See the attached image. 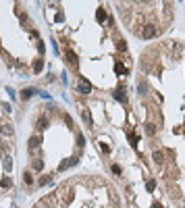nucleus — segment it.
I'll return each mask as SVG.
<instances>
[{
    "mask_svg": "<svg viewBox=\"0 0 185 208\" xmlns=\"http://www.w3.org/2000/svg\"><path fill=\"white\" fill-rule=\"evenodd\" d=\"M33 94H35V90H33V87H25V90L21 92V98H23V100H27V98H31Z\"/></svg>",
    "mask_w": 185,
    "mask_h": 208,
    "instance_id": "6",
    "label": "nucleus"
},
{
    "mask_svg": "<svg viewBox=\"0 0 185 208\" xmlns=\"http://www.w3.org/2000/svg\"><path fill=\"white\" fill-rule=\"evenodd\" d=\"M81 117H83V121H85V125H88V127H94V121H92V114H89L88 108H83V110H81Z\"/></svg>",
    "mask_w": 185,
    "mask_h": 208,
    "instance_id": "4",
    "label": "nucleus"
},
{
    "mask_svg": "<svg viewBox=\"0 0 185 208\" xmlns=\"http://www.w3.org/2000/svg\"><path fill=\"white\" fill-rule=\"evenodd\" d=\"M96 17H98V21H106V10L104 9H98Z\"/></svg>",
    "mask_w": 185,
    "mask_h": 208,
    "instance_id": "16",
    "label": "nucleus"
},
{
    "mask_svg": "<svg viewBox=\"0 0 185 208\" xmlns=\"http://www.w3.org/2000/svg\"><path fill=\"white\" fill-rule=\"evenodd\" d=\"M116 50L125 52V50H127V42H125V40H116Z\"/></svg>",
    "mask_w": 185,
    "mask_h": 208,
    "instance_id": "14",
    "label": "nucleus"
},
{
    "mask_svg": "<svg viewBox=\"0 0 185 208\" xmlns=\"http://www.w3.org/2000/svg\"><path fill=\"white\" fill-rule=\"evenodd\" d=\"M42 67H44V61H42V58H37V61L33 62V71H35V73H40V71H42Z\"/></svg>",
    "mask_w": 185,
    "mask_h": 208,
    "instance_id": "13",
    "label": "nucleus"
},
{
    "mask_svg": "<svg viewBox=\"0 0 185 208\" xmlns=\"http://www.w3.org/2000/svg\"><path fill=\"white\" fill-rule=\"evenodd\" d=\"M65 123H67V125H69V127H73V119H71L69 114H65Z\"/></svg>",
    "mask_w": 185,
    "mask_h": 208,
    "instance_id": "23",
    "label": "nucleus"
},
{
    "mask_svg": "<svg viewBox=\"0 0 185 208\" xmlns=\"http://www.w3.org/2000/svg\"><path fill=\"white\" fill-rule=\"evenodd\" d=\"M50 181H52V177H50V175H46V177L42 175V177H40V185H48Z\"/></svg>",
    "mask_w": 185,
    "mask_h": 208,
    "instance_id": "17",
    "label": "nucleus"
},
{
    "mask_svg": "<svg viewBox=\"0 0 185 208\" xmlns=\"http://www.w3.org/2000/svg\"><path fill=\"white\" fill-rule=\"evenodd\" d=\"M144 129H146V133H148V135H154V133H156V125H154V123H146V125H144Z\"/></svg>",
    "mask_w": 185,
    "mask_h": 208,
    "instance_id": "8",
    "label": "nucleus"
},
{
    "mask_svg": "<svg viewBox=\"0 0 185 208\" xmlns=\"http://www.w3.org/2000/svg\"><path fill=\"white\" fill-rule=\"evenodd\" d=\"M137 90H140V94L144 96L146 92H148V86H146V83H140V86H137Z\"/></svg>",
    "mask_w": 185,
    "mask_h": 208,
    "instance_id": "19",
    "label": "nucleus"
},
{
    "mask_svg": "<svg viewBox=\"0 0 185 208\" xmlns=\"http://www.w3.org/2000/svg\"><path fill=\"white\" fill-rule=\"evenodd\" d=\"M152 208H162V206H160L158 202H154V204H152Z\"/></svg>",
    "mask_w": 185,
    "mask_h": 208,
    "instance_id": "25",
    "label": "nucleus"
},
{
    "mask_svg": "<svg viewBox=\"0 0 185 208\" xmlns=\"http://www.w3.org/2000/svg\"><path fill=\"white\" fill-rule=\"evenodd\" d=\"M115 98L119 102H127V96L123 94V90H115Z\"/></svg>",
    "mask_w": 185,
    "mask_h": 208,
    "instance_id": "11",
    "label": "nucleus"
},
{
    "mask_svg": "<svg viewBox=\"0 0 185 208\" xmlns=\"http://www.w3.org/2000/svg\"><path fill=\"white\" fill-rule=\"evenodd\" d=\"M146 187H148V191H154V187H156V181H154V179H150V181L146 183Z\"/></svg>",
    "mask_w": 185,
    "mask_h": 208,
    "instance_id": "18",
    "label": "nucleus"
},
{
    "mask_svg": "<svg viewBox=\"0 0 185 208\" xmlns=\"http://www.w3.org/2000/svg\"><path fill=\"white\" fill-rule=\"evenodd\" d=\"M42 166H44V162H42V160H35V162H33V169H37V171H40Z\"/></svg>",
    "mask_w": 185,
    "mask_h": 208,
    "instance_id": "22",
    "label": "nucleus"
},
{
    "mask_svg": "<svg viewBox=\"0 0 185 208\" xmlns=\"http://www.w3.org/2000/svg\"><path fill=\"white\" fill-rule=\"evenodd\" d=\"M40 144H42V139L37 138V135H33V138L29 139V148H31V150H35V148H40Z\"/></svg>",
    "mask_w": 185,
    "mask_h": 208,
    "instance_id": "7",
    "label": "nucleus"
},
{
    "mask_svg": "<svg viewBox=\"0 0 185 208\" xmlns=\"http://www.w3.org/2000/svg\"><path fill=\"white\" fill-rule=\"evenodd\" d=\"M77 92H79V94H89V92H92V86H89V81L81 79L79 83H77Z\"/></svg>",
    "mask_w": 185,
    "mask_h": 208,
    "instance_id": "2",
    "label": "nucleus"
},
{
    "mask_svg": "<svg viewBox=\"0 0 185 208\" xmlns=\"http://www.w3.org/2000/svg\"><path fill=\"white\" fill-rule=\"evenodd\" d=\"M46 125H48V119H46V117H40L35 127H37V131H42V129H46Z\"/></svg>",
    "mask_w": 185,
    "mask_h": 208,
    "instance_id": "10",
    "label": "nucleus"
},
{
    "mask_svg": "<svg viewBox=\"0 0 185 208\" xmlns=\"http://www.w3.org/2000/svg\"><path fill=\"white\" fill-rule=\"evenodd\" d=\"M140 35L144 38V40H148V38H154L156 35V25H146L144 29L140 31Z\"/></svg>",
    "mask_w": 185,
    "mask_h": 208,
    "instance_id": "1",
    "label": "nucleus"
},
{
    "mask_svg": "<svg viewBox=\"0 0 185 208\" xmlns=\"http://www.w3.org/2000/svg\"><path fill=\"white\" fill-rule=\"evenodd\" d=\"M152 158H154V162H156V165H162V162H164V154H162L160 150H156V152L152 154Z\"/></svg>",
    "mask_w": 185,
    "mask_h": 208,
    "instance_id": "5",
    "label": "nucleus"
},
{
    "mask_svg": "<svg viewBox=\"0 0 185 208\" xmlns=\"http://www.w3.org/2000/svg\"><path fill=\"white\" fill-rule=\"evenodd\" d=\"M0 131H2L4 135H13V127H10V125H6V123H4V125H0Z\"/></svg>",
    "mask_w": 185,
    "mask_h": 208,
    "instance_id": "12",
    "label": "nucleus"
},
{
    "mask_svg": "<svg viewBox=\"0 0 185 208\" xmlns=\"http://www.w3.org/2000/svg\"><path fill=\"white\" fill-rule=\"evenodd\" d=\"M67 61H69L71 65H77V54L73 50H67Z\"/></svg>",
    "mask_w": 185,
    "mask_h": 208,
    "instance_id": "9",
    "label": "nucleus"
},
{
    "mask_svg": "<svg viewBox=\"0 0 185 208\" xmlns=\"http://www.w3.org/2000/svg\"><path fill=\"white\" fill-rule=\"evenodd\" d=\"M75 165H77V158H67V160H62L61 165H58V171H65V169L75 166Z\"/></svg>",
    "mask_w": 185,
    "mask_h": 208,
    "instance_id": "3",
    "label": "nucleus"
},
{
    "mask_svg": "<svg viewBox=\"0 0 185 208\" xmlns=\"http://www.w3.org/2000/svg\"><path fill=\"white\" fill-rule=\"evenodd\" d=\"M115 71L119 73V75H127V69H125L121 62H116V65H115Z\"/></svg>",
    "mask_w": 185,
    "mask_h": 208,
    "instance_id": "15",
    "label": "nucleus"
},
{
    "mask_svg": "<svg viewBox=\"0 0 185 208\" xmlns=\"http://www.w3.org/2000/svg\"><path fill=\"white\" fill-rule=\"evenodd\" d=\"M23 181H25V183H27V185H29V183L33 181V179H31V175L27 173V171H25V173H23Z\"/></svg>",
    "mask_w": 185,
    "mask_h": 208,
    "instance_id": "20",
    "label": "nucleus"
},
{
    "mask_svg": "<svg viewBox=\"0 0 185 208\" xmlns=\"http://www.w3.org/2000/svg\"><path fill=\"white\" fill-rule=\"evenodd\" d=\"M112 173H115V175H121V166H119V165H112Z\"/></svg>",
    "mask_w": 185,
    "mask_h": 208,
    "instance_id": "24",
    "label": "nucleus"
},
{
    "mask_svg": "<svg viewBox=\"0 0 185 208\" xmlns=\"http://www.w3.org/2000/svg\"><path fill=\"white\" fill-rule=\"evenodd\" d=\"M10 185H13V181H10L9 177H4V179H2V187H10Z\"/></svg>",
    "mask_w": 185,
    "mask_h": 208,
    "instance_id": "21",
    "label": "nucleus"
}]
</instances>
